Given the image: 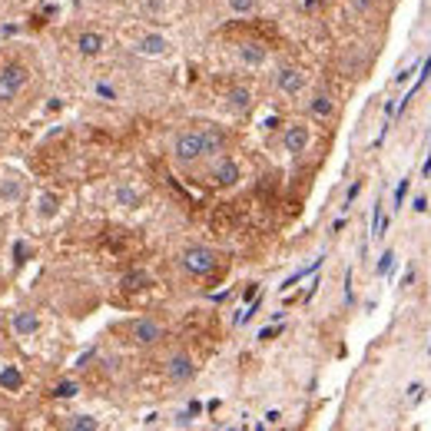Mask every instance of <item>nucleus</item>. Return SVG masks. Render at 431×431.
Returning a JSON list of instances; mask_svg holds the SVG:
<instances>
[{"label": "nucleus", "mask_w": 431, "mask_h": 431, "mask_svg": "<svg viewBox=\"0 0 431 431\" xmlns=\"http://www.w3.org/2000/svg\"><path fill=\"white\" fill-rule=\"evenodd\" d=\"M202 136H206V156H219L222 146H226V133H222V130H216V126H206V130H202Z\"/></svg>", "instance_id": "obj_16"}, {"label": "nucleus", "mask_w": 431, "mask_h": 431, "mask_svg": "<svg viewBox=\"0 0 431 431\" xmlns=\"http://www.w3.org/2000/svg\"><path fill=\"white\" fill-rule=\"evenodd\" d=\"M160 7H163V0H146V10H153V14H156Z\"/></svg>", "instance_id": "obj_35"}, {"label": "nucleus", "mask_w": 431, "mask_h": 431, "mask_svg": "<svg viewBox=\"0 0 431 431\" xmlns=\"http://www.w3.org/2000/svg\"><path fill=\"white\" fill-rule=\"evenodd\" d=\"M392 262H395V252H392V249L382 252V259H378V266H375V272H378V276H385V272L392 269Z\"/></svg>", "instance_id": "obj_26"}, {"label": "nucleus", "mask_w": 431, "mask_h": 431, "mask_svg": "<svg viewBox=\"0 0 431 431\" xmlns=\"http://www.w3.org/2000/svg\"><path fill=\"white\" fill-rule=\"evenodd\" d=\"M345 302H352V272L345 276Z\"/></svg>", "instance_id": "obj_31"}, {"label": "nucleus", "mask_w": 431, "mask_h": 431, "mask_svg": "<svg viewBox=\"0 0 431 431\" xmlns=\"http://www.w3.org/2000/svg\"><path fill=\"white\" fill-rule=\"evenodd\" d=\"M96 96H103V100H110V103H113V100H116L120 93H116V90H113L110 83H96Z\"/></svg>", "instance_id": "obj_28"}, {"label": "nucleus", "mask_w": 431, "mask_h": 431, "mask_svg": "<svg viewBox=\"0 0 431 431\" xmlns=\"http://www.w3.org/2000/svg\"><path fill=\"white\" fill-rule=\"evenodd\" d=\"M318 266H322V259H312V266H306V269H298V272H292V276H289V279H286V282H282V286H279V289H282V292H286V289H292V286H296V282H298V279L312 276V272H316Z\"/></svg>", "instance_id": "obj_20"}, {"label": "nucleus", "mask_w": 431, "mask_h": 431, "mask_svg": "<svg viewBox=\"0 0 431 431\" xmlns=\"http://www.w3.org/2000/svg\"><path fill=\"white\" fill-rule=\"evenodd\" d=\"M212 182L216 186H236L239 182V163L229 160V156H222L219 163L212 166Z\"/></svg>", "instance_id": "obj_9"}, {"label": "nucleus", "mask_w": 431, "mask_h": 431, "mask_svg": "<svg viewBox=\"0 0 431 431\" xmlns=\"http://www.w3.org/2000/svg\"><path fill=\"white\" fill-rule=\"evenodd\" d=\"M166 375H170V382H189L196 378V362H192V355L186 352H172L170 362H166Z\"/></svg>", "instance_id": "obj_6"}, {"label": "nucleus", "mask_w": 431, "mask_h": 431, "mask_svg": "<svg viewBox=\"0 0 431 431\" xmlns=\"http://www.w3.org/2000/svg\"><path fill=\"white\" fill-rule=\"evenodd\" d=\"M30 83V70L24 63H7V67L0 70V103H10V100H17L20 90Z\"/></svg>", "instance_id": "obj_3"}, {"label": "nucleus", "mask_w": 431, "mask_h": 431, "mask_svg": "<svg viewBox=\"0 0 431 431\" xmlns=\"http://www.w3.org/2000/svg\"><path fill=\"white\" fill-rule=\"evenodd\" d=\"M358 192H362V180H355L352 186H348V192H345V202H342V212L352 209V202L358 199Z\"/></svg>", "instance_id": "obj_23"}, {"label": "nucleus", "mask_w": 431, "mask_h": 431, "mask_svg": "<svg viewBox=\"0 0 431 431\" xmlns=\"http://www.w3.org/2000/svg\"><path fill=\"white\" fill-rule=\"evenodd\" d=\"M10 328H14V336L27 338V336H37L40 332V316L37 312H30V308H20L10 316Z\"/></svg>", "instance_id": "obj_8"}, {"label": "nucleus", "mask_w": 431, "mask_h": 431, "mask_svg": "<svg viewBox=\"0 0 431 431\" xmlns=\"http://www.w3.org/2000/svg\"><path fill=\"white\" fill-rule=\"evenodd\" d=\"M422 392H425V388H422V385H418V382H412V385H408V398H412V402H418V398H422Z\"/></svg>", "instance_id": "obj_30"}, {"label": "nucleus", "mask_w": 431, "mask_h": 431, "mask_svg": "<svg viewBox=\"0 0 431 431\" xmlns=\"http://www.w3.org/2000/svg\"><path fill=\"white\" fill-rule=\"evenodd\" d=\"M163 336H166V328L156 318H136L133 326H130V338L136 345H156V342H163Z\"/></svg>", "instance_id": "obj_4"}, {"label": "nucleus", "mask_w": 431, "mask_h": 431, "mask_svg": "<svg viewBox=\"0 0 431 431\" xmlns=\"http://www.w3.org/2000/svg\"><path fill=\"white\" fill-rule=\"evenodd\" d=\"M428 355H431V345H428Z\"/></svg>", "instance_id": "obj_37"}, {"label": "nucleus", "mask_w": 431, "mask_h": 431, "mask_svg": "<svg viewBox=\"0 0 431 431\" xmlns=\"http://www.w3.org/2000/svg\"><path fill=\"white\" fill-rule=\"evenodd\" d=\"M308 140H312V133H308L306 123H289L286 133H282V146H286L289 156H302V153H306Z\"/></svg>", "instance_id": "obj_5"}, {"label": "nucleus", "mask_w": 431, "mask_h": 431, "mask_svg": "<svg viewBox=\"0 0 431 431\" xmlns=\"http://www.w3.org/2000/svg\"><path fill=\"white\" fill-rule=\"evenodd\" d=\"M180 266L186 269L189 276H209V272H216V266H219V256H216L209 246H189V249H182Z\"/></svg>", "instance_id": "obj_1"}, {"label": "nucleus", "mask_w": 431, "mask_h": 431, "mask_svg": "<svg viewBox=\"0 0 431 431\" xmlns=\"http://www.w3.org/2000/svg\"><path fill=\"white\" fill-rule=\"evenodd\" d=\"M266 422H269V425H279V422H282V415H279V412H269Z\"/></svg>", "instance_id": "obj_34"}, {"label": "nucleus", "mask_w": 431, "mask_h": 431, "mask_svg": "<svg viewBox=\"0 0 431 431\" xmlns=\"http://www.w3.org/2000/svg\"><path fill=\"white\" fill-rule=\"evenodd\" d=\"M0 196L10 202H20V196H24V189H20V180L17 176H7V180L0 182Z\"/></svg>", "instance_id": "obj_18"}, {"label": "nucleus", "mask_w": 431, "mask_h": 431, "mask_svg": "<svg viewBox=\"0 0 431 431\" xmlns=\"http://www.w3.org/2000/svg\"><path fill=\"white\" fill-rule=\"evenodd\" d=\"M308 113L318 116V120H328V116L336 113V100L328 93H316L312 100H308Z\"/></svg>", "instance_id": "obj_14"}, {"label": "nucleus", "mask_w": 431, "mask_h": 431, "mask_svg": "<svg viewBox=\"0 0 431 431\" xmlns=\"http://www.w3.org/2000/svg\"><path fill=\"white\" fill-rule=\"evenodd\" d=\"M412 73H415V67L402 70V73H398V77H395V83H408V77H412Z\"/></svg>", "instance_id": "obj_32"}, {"label": "nucleus", "mask_w": 431, "mask_h": 431, "mask_svg": "<svg viewBox=\"0 0 431 431\" xmlns=\"http://www.w3.org/2000/svg\"><path fill=\"white\" fill-rule=\"evenodd\" d=\"M412 209L415 212H428V196H422V192H418V196H415V202H412Z\"/></svg>", "instance_id": "obj_29"}, {"label": "nucleus", "mask_w": 431, "mask_h": 431, "mask_svg": "<svg viewBox=\"0 0 431 431\" xmlns=\"http://www.w3.org/2000/svg\"><path fill=\"white\" fill-rule=\"evenodd\" d=\"M172 156L180 163H196V160H202L206 156V136H202V130H186V133L176 136Z\"/></svg>", "instance_id": "obj_2"}, {"label": "nucleus", "mask_w": 431, "mask_h": 431, "mask_svg": "<svg viewBox=\"0 0 431 431\" xmlns=\"http://www.w3.org/2000/svg\"><path fill=\"white\" fill-rule=\"evenodd\" d=\"M239 60L246 67H262L269 60V50L262 43H256V40H246V43H239Z\"/></svg>", "instance_id": "obj_11"}, {"label": "nucleus", "mask_w": 431, "mask_h": 431, "mask_svg": "<svg viewBox=\"0 0 431 431\" xmlns=\"http://www.w3.org/2000/svg\"><path fill=\"white\" fill-rule=\"evenodd\" d=\"M229 106L232 110H239V113H246L252 106V93L246 90V86H232L229 90Z\"/></svg>", "instance_id": "obj_17"}, {"label": "nucleus", "mask_w": 431, "mask_h": 431, "mask_svg": "<svg viewBox=\"0 0 431 431\" xmlns=\"http://www.w3.org/2000/svg\"><path fill=\"white\" fill-rule=\"evenodd\" d=\"M0 385L10 388V392H17L20 385H24V375H20L17 368H7V372H0Z\"/></svg>", "instance_id": "obj_21"}, {"label": "nucleus", "mask_w": 431, "mask_h": 431, "mask_svg": "<svg viewBox=\"0 0 431 431\" xmlns=\"http://www.w3.org/2000/svg\"><path fill=\"white\" fill-rule=\"evenodd\" d=\"M405 196H408V180H402V182H398V189H395V206H392V212H398V209H402Z\"/></svg>", "instance_id": "obj_25"}, {"label": "nucleus", "mask_w": 431, "mask_h": 431, "mask_svg": "<svg viewBox=\"0 0 431 431\" xmlns=\"http://www.w3.org/2000/svg\"><path fill=\"white\" fill-rule=\"evenodd\" d=\"M113 199H116V206H123V209H136V206H140V202H143V196H140V192L133 189V186H116L113 189Z\"/></svg>", "instance_id": "obj_15"}, {"label": "nucleus", "mask_w": 431, "mask_h": 431, "mask_svg": "<svg viewBox=\"0 0 431 431\" xmlns=\"http://www.w3.org/2000/svg\"><path fill=\"white\" fill-rule=\"evenodd\" d=\"M77 392H80L77 382H60L57 388H53V395H57V398H73Z\"/></svg>", "instance_id": "obj_24"}, {"label": "nucleus", "mask_w": 431, "mask_h": 431, "mask_svg": "<svg viewBox=\"0 0 431 431\" xmlns=\"http://www.w3.org/2000/svg\"><path fill=\"white\" fill-rule=\"evenodd\" d=\"M276 332H279V328H262V332H259V338H262V342H269V338L276 336Z\"/></svg>", "instance_id": "obj_33"}, {"label": "nucleus", "mask_w": 431, "mask_h": 431, "mask_svg": "<svg viewBox=\"0 0 431 431\" xmlns=\"http://www.w3.org/2000/svg\"><path fill=\"white\" fill-rule=\"evenodd\" d=\"M226 4H229V10L236 17H249L252 10H256V0H226Z\"/></svg>", "instance_id": "obj_22"}, {"label": "nucleus", "mask_w": 431, "mask_h": 431, "mask_svg": "<svg viewBox=\"0 0 431 431\" xmlns=\"http://www.w3.org/2000/svg\"><path fill=\"white\" fill-rule=\"evenodd\" d=\"M166 50H170V40L163 33H143L136 43V53H143V57H163Z\"/></svg>", "instance_id": "obj_10"}, {"label": "nucleus", "mask_w": 431, "mask_h": 431, "mask_svg": "<svg viewBox=\"0 0 431 431\" xmlns=\"http://www.w3.org/2000/svg\"><path fill=\"white\" fill-rule=\"evenodd\" d=\"M140 286H146V276H143V272H130V276L123 279V289H140Z\"/></svg>", "instance_id": "obj_27"}, {"label": "nucleus", "mask_w": 431, "mask_h": 431, "mask_svg": "<svg viewBox=\"0 0 431 431\" xmlns=\"http://www.w3.org/2000/svg\"><path fill=\"white\" fill-rule=\"evenodd\" d=\"M276 86H279V93L298 96L302 90H306V73H302L298 67H282L276 73Z\"/></svg>", "instance_id": "obj_7"}, {"label": "nucleus", "mask_w": 431, "mask_h": 431, "mask_svg": "<svg viewBox=\"0 0 431 431\" xmlns=\"http://www.w3.org/2000/svg\"><path fill=\"white\" fill-rule=\"evenodd\" d=\"M358 10H372V0H352Z\"/></svg>", "instance_id": "obj_36"}, {"label": "nucleus", "mask_w": 431, "mask_h": 431, "mask_svg": "<svg viewBox=\"0 0 431 431\" xmlns=\"http://www.w3.org/2000/svg\"><path fill=\"white\" fill-rule=\"evenodd\" d=\"M77 50L83 57H100L103 53V33H96V30H83L77 37Z\"/></svg>", "instance_id": "obj_12"}, {"label": "nucleus", "mask_w": 431, "mask_h": 431, "mask_svg": "<svg viewBox=\"0 0 431 431\" xmlns=\"http://www.w3.org/2000/svg\"><path fill=\"white\" fill-rule=\"evenodd\" d=\"M67 428L70 431H96V428H100V422H96L93 415H73V418L67 422Z\"/></svg>", "instance_id": "obj_19"}, {"label": "nucleus", "mask_w": 431, "mask_h": 431, "mask_svg": "<svg viewBox=\"0 0 431 431\" xmlns=\"http://www.w3.org/2000/svg\"><path fill=\"white\" fill-rule=\"evenodd\" d=\"M37 216L40 219H57L60 216V196L57 192H40L37 196Z\"/></svg>", "instance_id": "obj_13"}]
</instances>
